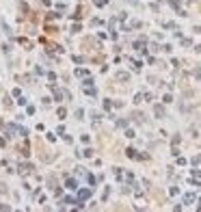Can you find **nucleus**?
<instances>
[{"mask_svg":"<svg viewBox=\"0 0 201 212\" xmlns=\"http://www.w3.org/2000/svg\"><path fill=\"white\" fill-rule=\"evenodd\" d=\"M67 188H71V191H74V188H76V180H67Z\"/></svg>","mask_w":201,"mask_h":212,"instance_id":"20e7f679","label":"nucleus"},{"mask_svg":"<svg viewBox=\"0 0 201 212\" xmlns=\"http://www.w3.org/2000/svg\"><path fill=\"white\" fill-rule=\"evenodd\" d=\"M154 113H156L158 117H164V108H162V106H154Z\"/></svg>","mask_w":201,"mask_h":212,"instance_id":"f257e3e1","label":"nucleus"},{"mask_svg":"<svg viewBox=\"0 0 201 212\" xmlns=\"http://www.w3.org/2000/svg\"><path fill=\"white\" fill-rule=\"evenodd\" d=\"M117 78H119V80H126V82H128V78H130V74H126V72H119V74H117Z\"/></svg>","mask_w":201,"mask_h":212,"instance_id":"f03ea898","label":"nucleus"},{"mask_svg":"<svg viewBox=\"0 0 201 212\" xmlns=\"http://www.w3.org/2000/svg\"><path fill=\"white\" fill-rule=\"evenodd\" d=\"M184 201H186V203H192V201H195V195H192V193H190V195H186V199H184Z\"/></svg>","mask_w":201,"mask_h":212,"instance_id":"39448f33","label":"nucleus"},{"mask_svg":"<svg viewBox=\"0 0 201 212\" xmlns=\"http://www.w3.org/2000/svg\"><path fill=\"white\" fill-rule=\"evenodd\" d=\"M89 195H91V191H89V188H87V191H80V199H87Z\"/></svg>","mask_w":201,"mask_h":212,"instance_id":"7ed1b4c3","label":"nucleus"}]
</instances>
